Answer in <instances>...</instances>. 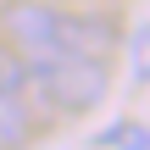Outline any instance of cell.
<instances>
[{"label": "cell", "instance_id": "cell-1", "mask_svg": "<svg viewBox=\"0 0 150 150\" xmlns=\"http://www.w3.org/2000/svg\"><path fill=\"white\" fill-rule=\"evenodd\" d=\"M6 33H11L22 61H56V56L111 61V50H117L111 17H100V11H67V6H50V0H17L6 11Z\"/></svg>", "mask_w": 150, "mask_h": 150}, {"label": "cell", "instance_id": "cell-2", "mask_svg": "<svg viewBox=\"0 0 150 150\" xmlns=\"http://www.w3.org/2000/svg\"><path fill=\"white\" fill-rule=\"evenodd\" d=\"M28 83H33V100H45L61 117H78L106 100L111 78H106V61L95 56H56V61H28Z\"/></svg>", "mask_w": 150, "mask_h": 150}, {"label": "cell", "instance_id": "cell-3", "mask_svg": "<svg viewBox=\"0 0 150 150\" xmlns=\"http://www.w3.org/2000/svg\"><path fill=\"white\" fill-rule=\"evenodd\" d=\"M33 139V83L17 50H0V150H22Z\"/></svg>", "mask_w": 150, "mask_h": 150}, {"label": "cell", "instance_id": "cell-4", "mask_svg": "<svg viewBox=\"0 0 150 150\" xmlns=\"http://www.w3.org/2000/svg\"><path fill=\"white\" fill-rule=\"evenodd\" d=\"M128 67H134V83H150V22L128 33Z\"/></svg>", "mask_w": 150, "mask_h": 150}, {"label": "cell", "instance_id": "cell-5", "mask_svg": "<svg viewBox=\"0 0 150 150\" xmlns=\"http://www.w3.org/2000/svg\"><path fill=\"white\" fill-rule=\"evenodd\" d=\"M100 145L106 150H150V134L139 128V122H117V128L100 134Z\"/></svg>", "mask_w": 150, "mask_h": 150}]
</instances>
